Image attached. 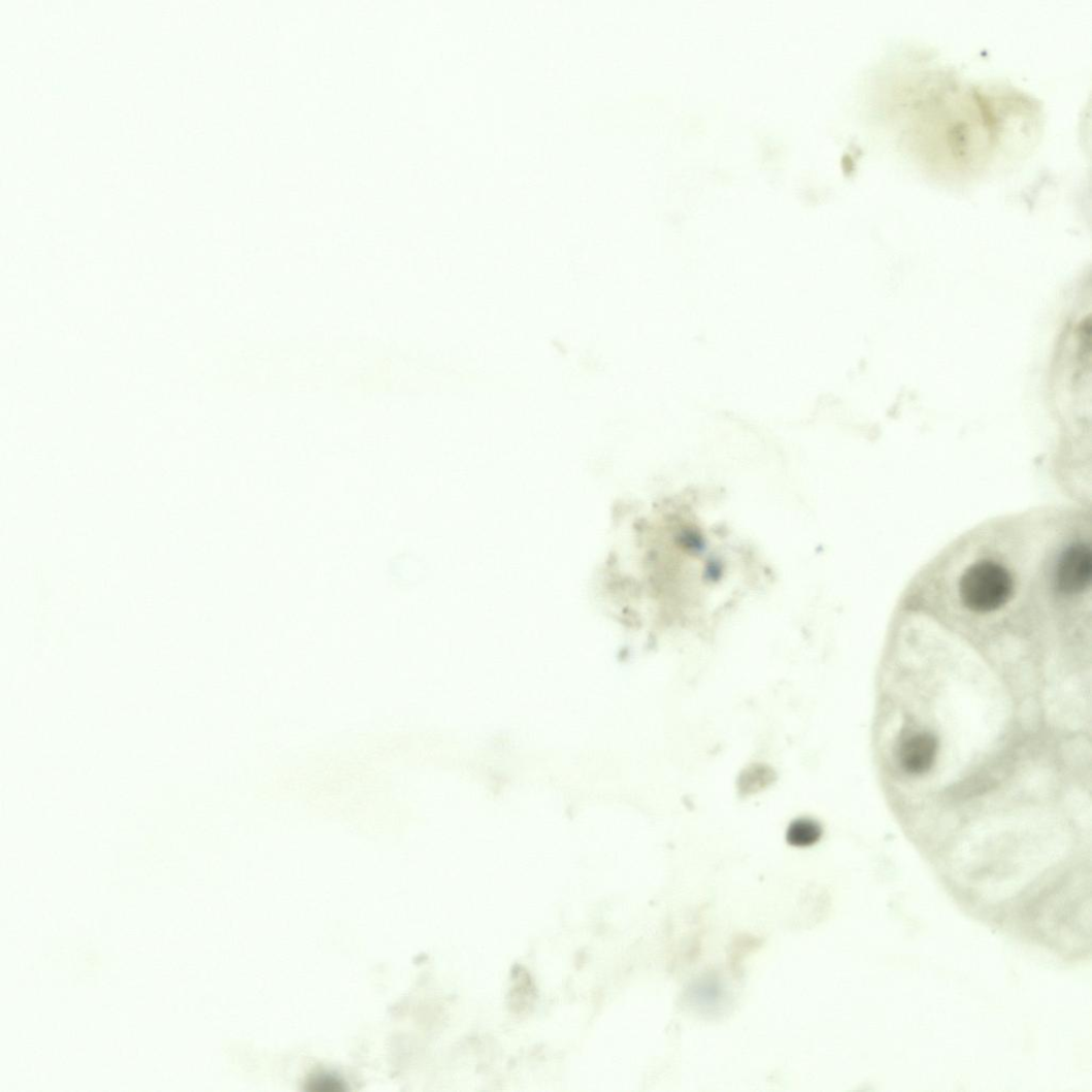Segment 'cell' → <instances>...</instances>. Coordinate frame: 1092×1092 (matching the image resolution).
<instances>
[{
  "instance_id": "3",
  "label": "cell",
  "mask_w": 1092,
  "mask_h": 1092,
  "mask_svg": "<svg viewBox=\"0 0 1092 1092\" xmlns=\"http://www.w3.org/2000/svg\"><path fill=\"white\" fill-rule=\"evenodd\" d=\"M823 830L820 824L808 819L797 820L789 827L787 838L791 846L796 848L813 847L822 837Z\"/></svg>"
},
{
  "instance_id": "1",
  "label": "cell",
  "mask_w": 1092,
  "mask_h": 1092,
  "mask_svg": "<svg viewBox=\"0 0 1092 1092\" xmlns=\"http://www.w3.org/2000/svg\"><path fill=\"white\" fill-rule=\"evenodd\" d=\"M1018 591L1012 567L996 556H983L965 567L957 582L960 606L977 617L994 616L1011 604Z\"/></svg>"
},
{
  "instance_id": "2",
  "label": "cell",
  "mask_w": 1092,
  "mask_h": 1092,
  "mask_svg": "<svg viewBox=\"0 0 1092 1092\" xmlns=\"http://www.w3.org/2000/svg\"><path fill=\"white\" fill-rule=\"evenodd\" d=\"M938 754V740L928 732L908 736L899 748V762L904 771L921 775L929 771Z\"/></svg>"
}]
</instances>
